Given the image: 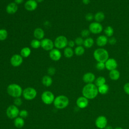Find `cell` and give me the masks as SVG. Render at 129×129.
I'll return each mask as SVG.
<instances>
[{"label":"cell","mask_w":129,"mask_h":129,"mask_svg":"<svg viewBox=\"0 0 129 129\" xmlns=\"http://www.w3.org/2000/svg\"><path fill=\"white\" fill-rule=\"evenodd\" d=\"M98 94V87L93 83L87 84L82 89V94L88 99L95 98Z\"/></svg>","instance_id":"6da1fadb"},{"label":"cell","mask_w":129,"mask_h":129,"mask_svg":"<svg viewBox=\"0 0 129 129\" xmlns=\"http://www.w3.org/2000/svg\"><path fill=\"white\" fill-rule=\"evenodd\" d=\"M93 56L97 62H105L109 58V53L106 49L100 47L94 50Z\"/></svg>","instance_id":"7a4b0ae2"},{"label":"cell","mask_w":129,"mask_h":129,"mask_svg":"<svg viewBox=\"0 0 129 129\" xmlns=\"http://www.w3.org/2000/svg\"><path fill=\"white\" fill-rule=\"evenodd\" d=\"M7 92L9 95L14 98L20 97L23 93L21 87L17 84H10L7 89Z\"/></svg>","instance_id":"3957f363"},{"label":"cell","mask_w":129,"mask_h":129,"mask_svg":"<svg viewBox=\"0 0 129 129\" xmlns=\"http://www.w3.org/2000/svg\"><path fill=\"white\" fill-rule=\"evenodd\" d=\"M69 103L68 98L64 95H59L56 97L53 101L54 106L57 109H63L66 108Z\"/></svg>","instance_id":"277c9868"},{"label":"cell","mask_w":129,"mask_h":129,"mask_svg":"<svg viewBox=\"0 0 129 129\" xmlns=\"http://www.w3.org/2000/svg\"><path fill=\"white\" fill-rule=\"evenodd\" d=\"M68 43V40L67 37L64 36L60 35L57 36L54 41V45L56 48L60 49L65 48L67 47Z\"/></svg>","instance_id":"5b68a950"},{"label":"cell","mask_w":129,"mask_h":129,"mask_svg":"<svg viewBox=\"0 0 129 129\" xmlns=\"http://www.w3.org/2000/svg\"><path fill=\"white\" fill-rule=\"evenodd\" d=\"M22 94L26 100H31L36 97L37 92L36 90L32 87H27L23 90Z\"/></svg>","instance_id":"8992f818"},{"label":"cell","mask_w":129,"mask_h":129,"mask_svg":"<svg viewBox=\"0 0 129 129\" xmlns=\"http://www.w3.org/2000/svg\"><path fill=\"white\" fill-rule=\"evenodd\" d=\"M41 100L42 102L46 104L49 105L53 102L54 100V95L50 91H46L42 93L41 95Z\"/></svg>","instance_id":"52a82bcc"},{"label":"cell","mask_w":129,"mask_h":129,"mask_svg":"<svg viewBox=\"0 0 129 129\" xmlns=\"http://www.w3.org/2000/svg\"><path fill=\"white\" fill-rule=\"evenodd\" d=\"M19 110L17 106L15 105L9 106L6 110V114L7 116L11 119L16 118L19 115Z\"/></svg>","instance_id":"ba28073f"},{"label":"cell","mask_w":129,"mask_h":129,"mask_svg":"<svg viewBox=\"0 0 129 129\" xmlns=\"http://www.w3.org/2000/svg\"><path fill=\"white\" fill-rule=\"evenodd\" d=\"M89 30L94 34L100 33L103 30V26L100 23L97 22H92L89 26Z\"/></svg>","instance_id":"9c48e42d"},{"label":"cell","mask_w":129,"mask_h":129,"mask_svg":"<svg viewBox=\"0 0 129 129\" xmlns=\"http://www.w3.org/2000/svg\"><path fill=\"white\" fill-rule=\"evenodd\" d=\"M54 46V42L49 38H43L41 41V47L45 50L50 51Z\"/></svg>","instance_id":"30bf717a"},{"label":"cell","mask_w":129,"mask_h":129,"mask_svg":"<svg viewBox=\"0 0 129 129\" xmlns=\"http://www.w3.org/2000/svg\"><path fill=\"white\" fill-rule=\"evenodd\" d=\"M23 57L18 54H15L12 56L10 58V63L14 67H19L22 64L23 61Z\"/></svg>","instance_id":"8fae6325"},{"label":"cell","mask_w":129,"mask_h":129,"mask_svg":"<svg viewBox=\"0 0 129 129\" xmlns=\"http://www.w3.org/2000/svg\"><path fill=\"white\" fill-rule=\"evenodd\" d=\"M107 123V120L106 118L103 115L98 116L95 120L96 126L100 129L104 128Z\"/></svg>","instance_id":"7c38bea8"},{"label":"cell","mask_w":129,"mask_h":129,"mask_svg":"<svg viewBox=\"0 0 129 129\" xmlns=\"http://www.w3.org/2000/svg\"><path fill=\"white\" fill-rule=\"evenodd\" d=\"M105 68L110 71L113 70H115L117 67V61L113 58H109L105 62Z\"/></svg>","instance_id":"4fadbf2b"},{"label":"cell","mask_w":129,"mask_h":129,"mask_svg":"<svg viewBox=\"0 0 129 129\" xmlns=\"http://www.w3.org/2000/svg\"><path fill=\"white\" fill-rule=\"evenodd\" d=\"M49 56L52 60L58 61L61 58V53L58 49L53 48L49 51Z\"/></svg>","instance_id":"5bb4252c"},{"label":"cell","mask_w":129,"mask_h":129,"mask_svg":"<svg viewBox=\"0 0 129 129\" xmlns=\"http://www.w3.org/2000/svg\"><path fill=\"white\" fill-rule=\"evenodd\" d=\"M38 6V3L36 0H28L24 4L25 9L28 11H33L35 10Z\"/></svg>","instance_id":"9a60e30c"},{"label":"cell","mask_w":129,"mask_h":129,"mask_svg":"<svg viewBox=\"0 0 129 129\" xmlns=\"http://www.w3.org/2000/svg\"><path fill=\"white\" fill-rule=\"evenodd\" d=\"M18 9V5L14 2L9 3L6 7V12L8 14L13 15L15 14Z\"/></svg>","instance_id":"2e32d148"},{"label":"cell","mask_w":129,"mask_h":129,"mask_svg":"<svg viewBox=\"0 0 129 129\" xmlns=\"http://www.w3.org/2000/svg\"><path fill=\"white\" fill-rule=\"evenodd\" d=\"M88 99L84 96L79 97L76 101L77 105L80 108H84L88 106Z\"/></svg>","instance_id":"e0dca14e"},{"label":"cell","mask_w":129,"mask_h":129,"mask_svg":"<svg viewBox=\"0 0 129 129\" xmlns=\"http://www.w3.org/2000/svg\"><path fill=\"white\" fill-rule=\"evenodd\" d=\"M108 38L106 36L103 35H100L97 38L96 40V43L98 46L102 47L107 44L108 43Z\"/></svg>","instance_id":"ac0fdd59"},{"label":"cell","mask_w":129,"mask_h":129,"mask_svg":"<svg viewBox=\"0 0 129 129\" xmlns=\"http://www.w3.org/2000/svg\"><path fill=\"white\" fill-rule=\"evenodd\" d=\"M82 79L83 81L87 84L92 83L95 80V76L91 72H88L83 75Z\"/></svg>","instance_id":"d6986e66"},{"label":"cell","mask_w":129,"mask_h":129,"mask_svg":"<svg viewBox=\"0 0 129 129\" xmlns=\"http://www.w3.org/2000/svg\"><path fill=\"white\" fill-rule=\"evenodd\" d=\"M33 35L35 39L41 40L44 38L45 33L43 30L41 28H36L33 32Z\"/></svg>","instance_id":"ffe728a7"},{"label":"cell","mask_w":129,"mask_h":129,"mask_svg":"<svg viewBox=\"0 0 129 129\" xmlns=\"http://www.w3.org/2000/svg\"><path fill=\"white\" fill-rule=\"evenodd\" d=\"M109 76L110 78L113 81L117 80L120 77V73L116 69L111 70L109 72Z\"/></svg>","instance_id":"44dd1931"},{"label":"cell","mask_w":129,"mask_h":129,"mask_svg":"<svg viewBox=\"0 0 129 129\" xmlns=\"http://www.w3.org/2000/svg\"><path fill=\"white\" fill-rule=\"evenodd\" d=\"M42 83L46 87H49L52 83V79L50 76L45 75L43 76L42 79Z\"/></svg>","instance_id":"7402d4cb"},{"label":"cell","mask_w":129,"mask_h":129,"mask_svg":"<svg viewBox=\"0 0 129 129\" xmlns=\"http://www.w3.org/2000/svg\"><path fill=\"white\" fill-rule=\"evenodd\" d=\"M94 44V41L93 39L91 37H87L84 40V43L83 45L85 47L87 48H90L93 46V45Z\"/></svg>","instance_id":"603a6c76"},{"label":"cell","mask_w":129,"mask_h":129,"mask_svg":"<svg viewBox=\"0 0 129 129\" xmlns=\"http://www.w3.org/2000/svg\"><path fill=\"white\" fill-rule=\"evenodd\" d=\"M94 19L95 21L98 23H100L103 21L105 19V14L103 12L99 11L95 13L94 16Z\"/></svg>","instance_id":"cb8c5ba5"},{"label":"cell","mask_w":129,"mask_h":129,"mask_svg":"<svg viewBox=\"0 0 129 129\" xmlns=\"http://www.w3.org/2000/svg\"><path fill=\"white\" fill-rule=\"evenodd\" d=\"M74 51L73 50L72 48L68 46L64 49L63 55L66 57L71 58L74 55Z\"/></svg>","instance_id":"d4e9b609"},{"label":"cell","mask_w":129,"mask_h":129,"mask_svg":"<svg viewBox=\"0 0 129 129\" xmlns=\"http://www.w3.org/2000/svg\"><path fill=\"white\" fill-rule=\"evenodd\" d=\"M14 125L17 128H21L22 127L25 123L24 120L23 118L21 117H17L15 118L14 120Z\"/></svg>","instance_id":"484cf974"},{"label":"cell","mask_w":129,"mask_h":129,"mask_svg":"<svg viewBox=\"0 0 129 129\" xmlns=\"http://www.w3.org/2000/svg\"><path fill=\"white\" fill-rule=\"evenodd\" d=\"M31 52V49L28 47H24L20 51V55L23 57H28L30 56Z\"/></svg>","instance_id":"4316f807"},{"label":"cell","mask_w":129,"mask_h":129,"mask_svg":"<svg viewBox=\"0 0 129 129\" xmlns=\"http://www.w3.org/2000/svg\"><path fill=\"white\" fill-rule=\"evenodd\" d=\"M75 54L77 56H81L85 53L84 47L82 46H77L74 50Z\"/></svg>","instance_id":"83f0119b"},{"label":"cell","mask_w":129,"mask_h":129,"mask_svg":"<svg viewBox=\"0 0 129 129\" xmlns=\"http://www.w3.org/2000/svg\"><path fill=\"white\" fill-rule=\"evenodd\" d=\"M104 32L105 34V36H106L107 37H111L112 36L114 33V30L111 26H108L104 29Z\"/></svg>","instance_id":"f1b7e54d"},{"label":"cell","mask_w":129,"mask_h":129,"mask_svg":"<svg viewBox=\"0 0 129 129\" xmlns=\"http://www.w3.org/2000/svg\"><path fill=\"white\" fill-rule=\"evenodd\" d=\"M95 85L97 87H99L101 85H103L105 84L106 83V79L104 77L100 76L98 77L95 81Z\"/></svg>","instance_id":"f546056e"},{"label":"cell","mask_w":129,"mask_h":129,"mask_svg":"<svg viewBox=\"0 0 129 129\" xmlns=\"http://www.w3.org/2000/svg\"><path fill=\"white\" fill-rule=\"evenodd\" d=\"M98 92L101 94H105L107 93L109 90V87L108 86L105 84L103 85H101L98 87Z\"/></svg>","instance_id":"4dcf8cb0"},{"label":"cell","mask_w":129,"mask_h":129,"mask_svg":"<svg viewBox=\"0 0 129 129\" xmlns=\"http://www.w3.org/2000/svg\"><path fill=\"white\" fill-rule=\"evenodd\" d=\"M31 47L34 49H37L41 47V41L37 39H33L30 42Z\"/></svg>","instance_id":"1f68e13d"},{"label":"cell","mask_w":129,"mask_h":129,"mask_svg":"<svg viewBox=\"0 0 129 129\" xmlns=\"http://www.w3.org/2000/svg\"><path fill=\"white\" fill-rule=\"evenodd\" d=\"M8 35V31L5 29H0V41L5 40Z\"/></svg>","instance_id":"d6a6232c"},{"label":"cell","mask_w":129,"mask_h":129,"mask_svg":"<svg viewBox=\"0 0 129 129\" xmlns=\"http://www.w3.org/2000/svg\"><path fill=\"white\" fill-rule=\"evenodd\" d=\"M90 32L89 29H83L81 32V35L82 38H87L90 35Z\"/></svg>","instance_id":"836d02e7"},{"label":"cell","mask_w":129,"mask_h":129,"mask_svg":"<svg viewBox=\"0 0 129 129\" xmlns=\"http://www.w3.org/2000/svg\"><path fill=\"white\" fill-rule=\"evenodd\" d=\"M84 40V39H83L82 37H77L75 40V44H76L77 46H82V45H83Z\"/></svg>","instance_id":"e575fe53"},{"label":"cell","mask_w":129,"mask_h":129,"mask_svg":"<svg viewBox=\"0 0 129 129\" xmlns=\"http://www.w3.org/2000/svg\"><path fill=\"white\" fill-rule=\"evenodd\" d=\"M96 68L99 71L103 70L105 68V62H97V63L96 64Z\"/></svg>","instance_id":"d590c367"},{"label":"cell","mask_w":129,"mask_h":129,"mask_svg":"<svg viewBox=\"0 0 129 129\" xmlns=\"http://www.w3.org/2000/svg\"><path fill=\"white\" fill-rule=\"evenodd\" d=\"M22 100L20 97L15 98V100H14V103L15 105L16 106H20L22 104Z\"/></svg>","instance_id":"8d00e7d4"},{"label":"cell","mask_w":129,"mask_h":129,"mask_svg":"<svg viewBox=\"0 0 129 129\" xmlns=\"http://www.w3.org/2000/svg\"><path fill=\"white\" fill-rule=\"evenodd\" d=\"M19 115L21 117L24 118H26L28 116V112L27 110H22L21 111H20L19 112Z\"/></svg>","instance_id":"74e56055"},{"label":"cell","mask_w":129,"mask_h":129,"mask_svg":"<svg viewBox=\"0 0 129 129\" xmlns=\"http://www.w3.org/2000/svg\"><path fill=\"white\" fill-rule=\"evenodd\" d=\"M85 19L87 21H91L94 19V15L91 13H87L85 16Z\"/></svg>","instance_id":"f35d334b"},{"label":"cell","mask_w":129,"mask_h":129,"mask_svg":"<svg viewBox=\"0 0 129 129\" xmlns=\"http://www.w3.org/2000/svg\"><path fill=\"white\" fill-rule=\"evenodd\" d=\"M47 73H48V75H49L50 76H52L55 73V69L52 67H50L48 69Z\"/></svg>","instance_id":"ab89813d"},{"label":"cell","mask_w":129,"mask_h":129,"mask_svg":"<svg viewBox=\"0 0 129 129\" xmlns=\"http://www.w3.org/2000/svg\"><path fill=\"white\" fill-rule=\"evenodd\" d=\"M116 41H117L116 39L114 37H112V36L111 37H109V38L108 40V42L111 45L115 44Z\"/></svg>","instance_id":"60d3db41"},{"label":"cell","mask_w":129,"mask_h":129,"mask_svg":"<svg viewBox=\"0 0 129 129\" xmlns=\"http://www.w3.org/2000/svg\"><path fill=\"white\" fill-rule=\"evenodd\" d=\"M124 91L128 95H129V83H125L123 86Z\"/></svg>","instance_id":"b9f144b4"},{"label":"cell","mask_w":129,"mask_h":129,"mask_svg":"<svg viewBox=\"0 0 129 129\" xmlns=\"http://www.w3.org/2000/svg\"><path fill=\"white\" fill-rule=\"evenodd\" d=\"M75 45V41L74 40H70L68 41V45L69 46V47L73 48V47H74Z\"/></svg>","instance_id":"7bdbcfd3"},{"label":"cell","mask_w":129,"mask_h":129,"mask_svg":"<svg viewBox=\"0 0 129 129\" xmlns=\"http://www.w3.org/2000/svg\"><path fill=\"white\" fill-rule=\"evenodd\" d=\"M24 0H14V3H15L17 5L21 4L23 2Z\"/></svg>","instance_id":"ee69618b"},{"label":"cell","mask_w":129,"mask_h":129,"mask_svg":"<svg viewBox=\"0 0 129 129\" xmlns=\"http://www.w3.org/2000/svg\"><path fill=\"white\" fill-rule=\"evenodd\" d=\"M82 2L84 5H88L90 3V0H82Z\"/></svg>","instance_id":"f6af8a7d"},{"label":"cell","mask_w":129,"mask_h":129,"mask_svg":"<svg viewBox=\"0 0 129 129\" xmlns=\"http://www.w3.org/2000/svg\"><path fill=\"white\" fill-rule=\"evenodd\" d=\"M105 129H112V127L110 126H106L105 128Z\"/></svg>","instance_id":"bcb514c9"},{"label":"cell","mask_w":129,"mask_h":129,"mask_svg":"<svg viewBox=\"0 0 129 129\" xmlns=\"http://www.w3.org/2000/svg\"><path fill=\"white\" fill-rule=\"evenodd\" d=\"M44 0H36V1L38 3H41Z\"/></svg>","instance_id":"7dc6e473"},{"label":"cell","mask_w":129,"mask_h":129,"mask_svg":"<svg viewBox=\"0 0 129 129\" xmlns=\"http://www.w3.org/2000/svg\"><path fill=\"white\" fill-rule=\"evenodd\" d=\"M114 129H123V128H121V127H116V128H114Z\"/></svg>","instance_id":"c3c4849f"},{"label":"cell","mask_w":129,"mask_h":129,"mask_svg":"<svg viewBox=\"0 0 129 129\" xmlns=\"http://www.w3.org/2000/svg\"><path fill=\"white\" fill-rule=\"evenodd\" d=\"M128 55H129V51H128Z\"/></svg>","instance_id":"681fc988"}]
</instances>
